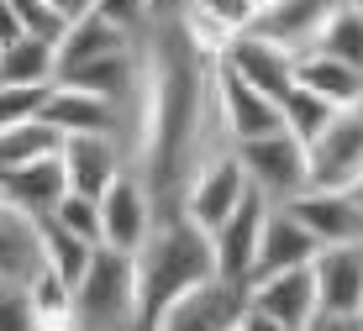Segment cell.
Masks as SVG:
<instances>
[{
  "instance_id": "1",
  "label": "cell",
  "mask_w": 363,
  "mask_h": 331,
  "mask_svg": "<svg viewBox=\"0 0 363 331\" xmlns=\"http://www.w3.org/2000/svg\"><path fill=\"white\" fill-rule=\"evenodd\" d=\"M137 90L121 106L116 142L127 152V174L147 189L158 221L179 215L190 179L211 158L232 152L216 116L221 58L200 53L179 21H147L137 32Z\"/></svg>"
},
{
  "instance_id": "2",
  "label": "cell",
  "mask_w": 363,
  "mask_h": 331,
  "mask_svg": "<svg viewBox=\"0 0 363 331\" xmlns=\"http://www.w3.org/2000/svg\"><path fill=\"white\" fill-rule=\"evenodd\" d=\"M137 269V305H143V326L153 321L164 305H174L184 289L216 279V258H211V237L184 215H164L147 232V242L132 252Z\"/></svg>"
},
{
  "instance_id": "3",
  "label": "cell",
  "mask_w": 363,
  "mask_h": 331,
  "mask_svg": "<svg viewBox=\"0 0 363 331\" xmlns=\"http://www.w3.org/2000/svg\"><path fill=\"white\" fill-rule=\"evenodd\" d=\"M74 331H143L132 252L95 247L74 279Z\"/></svg>"
},
{
  "instance_id": "4",
  "label": "cell",
  "mask_w": 363,
  "mask_h": 331,
  "mask_svg": "<svg viewBox=\"0 0 363 331\" xmlns=\"http://www.w3.org/2000/svg\"><path fill=\"white\" fill-rule=\"evenodd\" d=\"M306 184L327 195L363 189V100L342 106L321 126V137L306 147Z\"/></svg>"
},
{
  "instance_id": "5",
  "label": "cell",
  "mask_w": 363,
  "mask_h": 331,
  "mask_svg": "<svg viewBox=\"0 0 363 331\" xmlns=\"http://www.w3.org/2000/svg\"><path fill=\"white\" fill-rule=\"evenodd\" d=\"M237 169H242L247 189L269 200V206H290L295 195H306V147L295 142L290 132H274V137H258V142H242L232 147Z\"/></svg>"
},
{
  "instance_id": "6",
  "label": "cell",
  "mask_w": 363,
  "mask_h": 331,
  "mask_svg": "<svg viewBox=\"0 0 363 331\" xmlns=\"http://www.w3.org/2000/svg\"><path fill=\"white\" fill-rule=\"evenodd\" d=\"M242 315H247V284L206 279V284L184 289L174 305H164L143 331H237Z\"/></svg>"
},
{
  "instance_id": "7",
  "label": "cell",
  "mask_w": 363,
  "mask_h": 331,
  "mask_svg": "<svg viewBox=\"0 0 363 331\" xmlns=\"http://www.w3.org/2000/svg\"><path fill=\"white\" fill-rule=\"evenodd\" d=\"M269 200L258 189H247L242 206H237L227 221L216 226L211 237V258H216V279H232V284H247L253 274V258H258V237H264V221H269Z\"/></svg>"
},
{
  "instance_id": "8",
  "label": "cell",
  "mask_w": 363,
  "mask_h": 331,
  "mask_svg": "<svg viewBox=\"0 0 363 331\" xmlns=\"http://www.w3.org/2000/svg\"><path fill=\"white\" fill-rule=\"evenodd\" d=\"M342 6L347 0H264L253 27H247V37H264V43L284 47V53H306V47H316L321 27H327Z\"/></svg>"
},
{
  "instance_id": "9",
  "label": "cell",
  "mask_w": 363,
  "mask_h": 331,
  "mask_svg": "<svg viewBox=\"0 0 363 331\" xmlns=\"http://www.w3.org/2000/svg\"><path fill=\"white\" fill-rule=\"evenodd\" d=\"M242 195H247L242 169H237L232 152H221V158H211L206 169L190 179V189H184V200H179V215L195 221L200 232H216V226L242 206Z\"/></svg>"
},
{
  "instance_id": "10",
  "label": "cell",
  "mask_w": 363,
  "mask_h": 331,
  "mask_svg": "<svg viewBox=\"0 0 363 331\" xmlns=\"http://www.w3.org/2000/svg\"><path fill=\"white\" fill-rule=\"evenodd\" d=\"M158 226V211L147 200V189L121 174L116 184L100 195V247H116V252H137L147 242V232Z\"/></svg>"
},
{
  "instance_id": "11",
  "label": "cell",
  "mask_w": 363,
  "mask_h": 331,
  "mask_svg": "<svg viewBox=\"0 0 363 331\" xmlns=\"http://www.w3.org/2000/svg\"><path fill=\"white\" fill-rule=\"evenodd\" d=\"M58 163H64L69 195H84V200H100L127 174V152H121L116 137H64Z\"/></svg>"
},
{
  "instance_id": "12",
  "label": "cell",
  "mask_w": 363,
  "mask_h": 331,
  "mask_svg": "<svg viewBox=\"0 0 363 331\" xmlns=\"http://www.w3.org/2000/svg\"><path fill=\"white\" fill-rule=\"evenodd\" d=\"M216 116H221V132H227V142H232V147H242V142H258V137L284 132L279 106H274L269 95L247 90V84L237 79V74H227V69L216 74Z\"/></svg>"
},
{
  "instance_id": "13",
  "label": "cell",
  "mask_w": 363,
  "mask_h": 331,
  "mask_svg": "<svg viewBox=\"0 0 363 331\" xmlns=\"http://www.w3.org/2000/svg\"><path fill=\"white\" fill-rule=\"evenodd\" d=\"M321 315H363V242L321 247L311 263Z\"/></svg>"
},
{
  "instance_id": "14",
  "label": "cell",
  "mask_w": 363,
  "mask_h": 331,
  "mask_svg": "<svg viewBox=\"0 0 363 331\" xmlns=\"http://www.w3.org/2000/svg\"><path fill=\"white\" fill-rule=\"evenodd\" d=\"M221 69L237 74L247 90L269 95L274 106L295 90V53H284V47L264 43V37H237L227 53H221Z\"/></svg>"
},
{
  "instance_id": "15",
  "label": "cell",
  "mask_w": 363,
  "mask_h": 331,
  "mask_svg": "<svg viewBox=\"0 0 363 331\" xmlns=\"http://www.w3.org/2000/svg\"><path fill=\"white\" fill-rule=\"evenodd\" d=\"M316 252H321L316 237H311L284 206H274L269 221H264V237H258V258H253V274H247V284H258V279H274V274L311 269V263H316Z\"/></svg>"
},
{
  "instance_id": "16",
  "label": "cell",
  "mask_w": 363,
  "mask_h": 331,
  "mask_svg": "<svg viewBox=\"0 0 363 331\" xmlns=\"http://www.w3.org/2000/svg\"><path fill=\"white\" fill-rule=\"evenodd\" d=\"M247 305H253V310H264L269 321H279L284 331H306V326L321 315V305H316V279H311V269L274 274V279H258V284H247Z\"/></svg>"
},
{
  "instance_id": "17",
  "label": "cell",
  "mask_w": 363,
  "mask_h": 331,
  "mask_svg": "<svg viewBox=\"0 0 363 331\" xmlns=\"http://www.w3.org/2000/svg\"><path fill=\"white\" fill-rule=\"evenodd\" d=\"M300 226L316 237V247H342V242H363V211L353 195H327V189H306L290 206Z\"/></svg>"
},
{
  "instance_id": "18",
  "label": "cell",
  "mask_w": 363,
  "mask_h": 331,
  "mask_svg": "<svg viewBox=\"0 0 363 331\" xmlns=\"http://www.w3.org/2000/svg\"><path fill=\"white\" fill-rule=\"evenodd\" d=\"M43 121L53 126L58 137H116L121 132V116H116L111 100L84 95V90H69V84H53V90H48Z\"/></svg>"
},
{
  "instance_id": "19",
  "label": "cell",
  "mask_w": 363,
  "mask_h": 331,
  "mask_svg": "<svg viewBox=\"0 0 363 331\" xmlns=\"http://www.w3.org/2000/svg\"><path fill=\"white\" fill-rule=\"evenodd\" d=\"M64 195H69V184H64V163H58V158L27 163V169H16V174H0V206L21 211L27 221L53 215V206Z\"/></svg>"
},
{
  "instance_id": "20",
  "label": "cell",
  "mask_w": 363,
  "mask_h": 331,
  "mask_svg": "<svg viewBox=\"0 0 363 331\" xmlns=\"http://www.w3.org/2000/svg\"><path fill=\"white\" fill-rule=\"evenodd\" d=\"M295 84L306 95L327 100L332 111L353 106V100H363V74L347 69V63H337L327 53H316V47H306V53H295Z\"/></svg>"
},
{
  "instance_id": "21",
  "label": "cell",
  "mask_w": 363,
  "mask_h": 331,
  "mask_svg": "<svg viewBox=\"0 0 363 331\" xmlns=\"http://www.w3.org/2000/svg\"><path fill=\"white\" fill-rule=\"evenodd\" d=\"M43 274V252H37V221H27L21 211L0 206V284L27 289Z\"/></svg>"
},
{
  "instance_id": "22",
  "label": "cell",
  "mask_w": 363,
  "mask_h": 331,
  "mask_svg": "<svg viewBox=\"0 0 363 331\" xmlns=\"http://www.w3.org/2000/svg\"><path fill=\"white\" fill-rule=\"evenodd\" d=\"M132 43H137L132 32L111 27V21H100V16H79L58 37V74L79 69V63H95V58H111V53H127Z\"/></svg>"
},
{
  "instance_id": "23",
  "label": "cell",
  "mask_w": 363,
  "mask_h": 331,
  "mask_svg": "<svg viewBox=\"0 0 363 331\" xmlns=\"http://www.w3.org/2000/svg\"><path fill=\"white\" fill-rule=\"evenodd\" d=\"M58 79V47L43 37H16L11 47H0V84L16 90H48Z\"/></svg>"
},
{
  "instance_id": "24",
  "label": "cell",
  "mask_w": 363,
  "mask_h": 331,
  "mask_svg": "<svg viewBox=\"0 0 363 331\" xmlns=\"http://www.w3.org/2000/svg\"><path fill=\"white\" fill-rule=\"evenodd\" d=\"M58 147H64V137L43 116L21 121V126H6V132H0V174H16V169H27V163L58 158Z\"/></svg>"
},
{
  "instance_id": "25",
  "label": "cell",
  "mask_w": 363,
  "mask_h": 331,
  "mask_svg": "<svg viewBox=\"0 0 363 331\" xmlns=\"http://www.w3.org/2000/svg\"><path fill=\"white\" fill-rule=\"evenodd\" d=\"M27 305H32V326L37 331H69L74 326V284L58 279L53 269H43L27 284Z\"/></svg>"
},
{
  "instance_id": "26",
  "label": "cell",
  "mask_w": 363,
  "mask_h": 331,
  "mask_svg": "<svg viewBox=\"0 0 363 331\" xmlns=\"http://www.w3.org/2000/svg\"><path fill=\"white\" fill-rule=\"evenodd\" d=\"M37 252H43V269H53L58 279H69V284H74V279L84 274V263H90L95 247H84V242L74 232H64L53 215H43V221H37Z\"/></svg>"
},
{
  "instance_id": "27",
  "label": "cell",
  "mask_w": 363,
  "mask_h": 331,
  "mask_svg": "<svg viewBox=\"0 0 363 331\" xmlns=\"http://www.w3.org/2000/svg\"><path fill=\"white\" fill-rule=\"evenodd\" d=\"M316 53H327V58H337V63H347V69L363 74V11L358 6H342L327 27H321Z\"/></svg>"
},
{
  "instance_id": "28",
  "label": "cell",
  "mask_w": 363,
  "mask_h": 331,
  "mask_svg": "<svg viewBox=\"0 0 363 331\" xmlns=\"http://www.w3.org/2000/svg\"><path fill=\"white\" fill-rule=\"evenodd\" d=\"M332 116H337V111L327 106V100L306 95L300 84H295V90L279 100V121H284V132H290L300 147H311V142H316V137H321V126H327Z\"/></svg>"
},
{
  "instance_id": "29",
  "label": "cell",
  "mask_w": 363,
  "mask_h": 331,
  "mask_svg": "<svg viewBox=\"0 0 363 331\" xmlns=\"http://www.w3.org/2000/svg\"><path fill=\"white\" fill-rule=\"evenodd\" d=\"M16 6V21H21V37H43V43L58 47V37L69 32V16L53 6V0H11Z\"/></svg>"
},
{
  "instance_id": "30",
  "label": "cell",
  "mask_w": 363,
  "mask_h": 331,
  "mask_svg": "<svg viewBox=\"0 0 363 331\" xmlns=\"http://www.w3.org/2000/svg\"><path fill=\"white\" fill-rule=\"evenodd\" d=\"M53 221L74 232L84 247H100V200H84V195H64L53 206Z\"/></svg>"
},
{
  "instance_id": "31",
  "label": "cell",
  "mask_w": 363,
  "mask_h": 331,
  "mask_svg": "<svg viewBox=\"0 0 363 331\" xmlns=\"http://www.w3.org/2000/svg\"><path fill=\"white\" fill-rule=\"evenodd\" d=\"M195 11L211 21V27H221L232 43H237V37H247V27H253V16H258L253 0H195Z\"/></svg>"
},
{
  "instance_id": "32",
  "label": "cell",
  "mask_w": 363,
  "mask_h": 331,
  "mask_svg": "<svg viewBox=\"0 0 363 331\" xmlns=\"http://www.w3.org/2000/svg\"><path fill=\"white\" fill-rule=\"evenodd\" d=\"M48 90H53V84H48ZM48 90H16V84H0V132H6V126H21V121H37V116H43Z\"/></svg>"
},
{
  "instance_id": "33",
  "label": "cell",
  "mask_w": 363,
  "mask_h": 331,
  "mask_svg": "<svg viewBox=\"0 0 363 331\" xmlns=\"http://www.w3.org/2000/svg\"><path fill=\"white\" fill-rule=\"evenodd\" d=\"M90 16H100V21H111V27H121V32L137 37L147 27V0H100Z\"/></svg>"
},
{
  "instance_id": "34",
  "label": "cell",
  "mask_w": 363,
  "mask_h": 331,
  "mask_svg": "<svg viewBox=\"0 0 363 331\" xmlns=\"http://www.w3.org/2000/svg\"><path fill=\"white\" fill-rule=\"evenodd\" d=\"M0 331H37V326H32L27 289H16V284H0Z\"/></svg>"
},
{
  "instance_id": "35",
  "label": "cell",
  "mask_w": 363,
  "mask_h": 331,
  "mask_svg": "<svg viewBox=\"0 0 363 331\" xmlns=\"http://www.w3.org/2000/svg\"><path fill=\"white\" fill-rule=\"evenodd\" d=\"M195 0H147V21H179Z\"/></svg>"
},
{
  "instance_id": "36",
  "label": "cell",
  "mask_w": 363,
  "mask_h": 331,
  "mask_svg": "<svg viewBox=\"0 0 363 331\" xmlns=\"http://www.w3.org/2000/svg\"><path fill=\"white\" fill-rule=\"evenodd\" d=\"M306 331H363V315H316Z\"/></svg>"
},
{
  "instance_id": "37",
  "label": "cell",
  "mask_w": 363,
  "mask_h": 331,
  "mask_svg": "<svg viewBox=\"0 0 363 331\" xmlns=\"http://www.w3.org/2000/svg\"><path fill=\"white\" fill-rule=\"evenodd\" d=\"M21 37V21H16V6L11 0H0V47H11Z\"/></svg>"
},
{
  "instance_id": "38",
  "label": "cell",
  "mask_w": 363,
  "mask_h": 331,
  "mask_svg": "<svg viewBox=\"0 0 363 331\" xmlns=\"http://www.w3.org/2000/svg\"><path fill=\"white\" fill-rule=\"evenodd\" d=\"M237 331H284V326H279V321H269L264 310H253V305H247V315H242V326H237Z\"/></svg>"
},
{
  "instance_id": "39",
  "label": "cell",
  "mask_w": 363,
  "mask_h": 331,
  "mask_svg": "<svg viewBox=\"0 0 363 331\" xmlns=\"http://www.w3.org/2000/svg\"><path fill=\"white\" fill-rule=\"evenodd\" d=\"M53 6H58V11H64V16H69V21H79V16H90V11L100 6V0H53Z\"/></svg>"
},
{
  "instance_id": "40",
  "label": "cell",
  "mask_w": 363,
  "mask_h": 331,
  "mask_svg": "<svg viewBox=\"0 0 363 331\" xmlns=\"http://www.w3.org/2000/svg\"><path fill=\"white\" fill-rule=\"evenodd\" d=\"M353 200H358V211H363V189H353Z\"/></svg>"
},
{
  "instance_id": "41",
  "label": "cell",
  "mask_w": 363,
  "mask_h": 331,
  "mask_svg": "<svg viewBox=\"0 0 363 331\" xmlns=\"http://www.w3.org/2000/svg\"><path fill=\"white\" fill-rule=\"evenodd\" d=\"M347 6H358V11H363V0H347Z\"/></svg>"
},
{
  "instance_id": "42",
  "label": "cell",
  "mask_w": 363,
  "mask_h": 331,
  "mask_svg": "<svg viewBox=\"0 0 363 331\" xmlns=\"http://www.w3.org/2000/svg\"><path fill=\"white\" fill-rule=\"evenodd\" d=\"M253 6H264V0H253Z\"/></svg>"
},
{
  "instance_id": "43",
  "label": "cell",
  "mask_w": 363,
  "mask_h": 331,
  "mask_svg": "<svg viewBox=\"0 0 363 331\" xmlns=\"http://www.w3.org/2000/svg\"><path fill=\"white\" fill-rule=\"evenodd\" d=\"M69 331H74V326H69Z\"/></svg>"
}]
</instances>
